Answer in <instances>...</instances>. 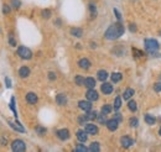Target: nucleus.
<instances>
[{
	"mask_svg": "<svg viewBox=\"0 0 161 152\" xmlns=\"http://www.w3.org/2000/svg\"><path fill=\"white\" fill-rule=\"evenodd\" d=\"M124 31H125L124 26L120 22H117V24H113L108 27V30L104 33V36H106L107 40H117L123 35Z\"/></svg>",
	"mask_w": 161,
	"mask_h": 152,
	"instance_id": "1",
	"label": "nucleus"
},
{
	"mask_svg": "<svg viewBox=\"0 0 161 152\" xmlns=\"http://www.w3.org/2000/svg\"><path fill=\"white\" fill-rule=\"evenodd\" d=\"M144 46H145V50L148 51L149 53H156L159 51V42L156 40H152V38H149V40H145L144 42Z\"/></svg>",
	"mask_w": 161,
	"mask_h": 152,
	"instance_id": "2",
	"label": "nucleus"
},
{
	"mask_svg": "<svg viewBox=\"0 0 161 152\" xmlns=\"http://www.w3.org/2000/svg\"><path fill=\"white\" fill-rule=\"evenodd\" d=\"M17 56H20V58H23V59H31L32 52H31V50H29L27 47L20 46V47L17 48Z\"/></svg>",
	"mask_w": 161,
	"mask_h": 152,
	"instance_id": "3",
	"label": "nucleus"
},
{
	"mask_svg": "<svg viewBox=\"0 0 161 152\" xmlns=\"http://www.w3.org/2000/svg\"><path fill=\"white\" fill-rule=\"evenodd\" d=\"M11 150L15 152H23L26 150V145L23 140H14L11 142Z\"/></svg>",
	"mask_w": 161,
	"mask_h": 152,
	"instance_id": "4",
	"label": "nucleus"
},
{
	"mask_svg": "<svg viewBox=\"0 0 161 152\" xmlns=\"http://www.w3.org/2000/svg\"><path fill=\"white\" fill-rule=\"evenodd\" d=\"M78 106L79 109H82L83 111H89V110H92V101H89L88 99L87 100H81L78 101Z\"/></svg>",
	"mask_w": 161,
	"mask_h": 152,
	"instance_id": "5",
	"label": "nucleus"
},
{
	"mask_svg": "<svg viewBox=\"0 0 161 152\" xmlns=\"http://www.w3.org/2000/svg\"><path fill=\"white\" fill-rule=\"evenodd\" d=\"M86 98L89 100V101H97L98 98H99V95H98V93L93 89H88L87 93H86Z\"/></svg>",
	"mask_w": 161,
	"mask_h": 152,
	"instance_id": "6",
	"label": "nucleus"
},
{
	"mask_svg": "<svg viewBox=\"0 0 161 152\" xmlns=\"http://www.w3.org/2000/svg\"><path fill=\"white\" fill-rule=\"evenodd\" d=\"M57 137L62 141H66L69 139V131L67 129H61V130H57V132H56Z\"/></svg>",
	"mask_w": 161,
	"mask_h": 152,
	"instance_id": "7",
	"label": "nucleus"
},
{
	"mask_svg": "<svg viewBox=\"0 0 161 152\" xmlns=\"http://www.w3.org/2000/svg\"><path fill=\"white\" fill-rule=\"evenodd\" d=\"M120 143H122V146L124 148H129L130 146H133L134 145V140L130 139L129 136H123L122 139H120Z\"/></svg>",
	"mask_w": 161,
	"mask_h": 152,
	"instance_id": "8",
	"label": "nucleus"
},
{
	"mask_svg": "<svg viewBox=\"0 0 161 152\" xmlns=\"http://www.w3.org/2000/svg\"><path fill=\"white\" fill-rule=\"evenodd\" d=\"M106 125H107V127H108L109 131H115L118 129V126H119V121L113 117V119H110V120H107Z\"/></svg>",
	"mask_w": 161,
	"mask_h": 152,
	"instance_id": "9",
	"label": "nucleus"
},
{
	"mask_svg": "<svg viewBox=\"0 0 161 152\" xmlns=\"http://www.w3.org/2000/svg\"><path fill=\"white\" fill-rule=\"evenodd\" d=\"M101 90H102V93H103V94L108 95V94H110V93H113V85H111L110 83L104 82L103 84L101 85Z\"/></svg>",
	"mask_w": 161,
	"mask_h": 152,
	"instance_id": "10",
	"label": "nucleus"
},
{
	"mask_svg": "<svg viewBox=\"0 0 161 152\" xmlns=\"http://www.w3.org/2000/svg\"><path fill=\"white\" fill-rule=\"evenodd\" d=\"M85 130L89 135H97L98 134V127H97V125H94V124H86Z\"/></svg>",
	"mask_w": 161,
	"mask_h": 152,
	"instance_id": "11",
	"label": "nucleus"
},
{
	"mask_svg": "<svg viewBox=\"0 0 161 152\" xmlns=\"http://www.w3.org/2000/svg\"><path fill=\"white\" fill-rule=\"evenodd\" d=\"M37 100H39V98H37V95L35 94V93L30 92V93H27V94H26V101L29 103V104H31V105L36 104Z\"/></svg>",
	"mask_w": 161,
	"mask_h": 152,
	"instance_id": "12",
	"label": "nucleus"
},
{
	"mask_svg": "<svg viewBox=\"0 0 161 152\" xmlns=\"http://www.w3.org/2000/svg\"><path fill=\"white\" fill-rule=\"evenodd\" d=\"M56 103H57V105L60 106H63L67 104V96L65 94H58L56 95Z\"/></svg>",
	"mask_w": 161,
	"mask_h": 152,
	"instance_id": "13",
	"label": "nucleus"
},
{
	"mask_svg": "<svg viewBox=\"0 0 161 152\" xmlns=\"http://www.w3.org/2000/svg\"><path fill=\"white\" fill-rule=\"evenodd\" d=\"M78 66H79V68H82V69H89L92 64H90L89 59H87V58H81V59L78 61Z\"/></svg>",
	"mask_w": 161,
	"mask_h": 152,
	"instance_id": "14",
	"label": "nucleus"
},
{
	"mask_svg": "<svg viewBox=\"0 0 161 152\" xmlns=\"http://www.w3.org/2000/svg\"><path fill=\"white\" fill-rule=\"evenodd\" d=\"M77 139H78V141L81 142H86L88 136H87V131L86 130H78L77 131Z\"/></svg>",
	"mask_w": 161,
	"mask_h": 152,
	"instance_id": "15",
	"label": "nucleus"
},
{
	"mask_svg": "<svg viewBox=\"0 0 161 152\" xmlns=\"http://www.w3.org/2000/svg\"><path fill=\"white\" fill-rule=\"evenodd\" d=\"M19 75L21 78H27L30 75V68L29 67H26V66H24V67H21L19 69Z\"/></svg>",
	"mask_w": 161,
	"mask_h": 152,
	"instance_id": "16",
	"label": "nucleus"
},
{
	"mask_svg": "<svg viewBox=\"0 0 161 152\" xmlns=\"http://www.w3.org/2000/svg\"><path fill=\"white\" fill-rule=\"evenodd\" d=\"M85 87H87L88 89H93L95 87V79L92 77H87L85 79Z\"/></svg>",
	"mask_w": 161,
	"mask_h": 152,
	"instance_id": "17",
	"label": "nucleus"
},
{
	"mask_svg": "<svg viewBox=\"0 0 161 152\" xmlns=\"http://www.w3.org/2000/svg\"><path fill=\"white\" fill-rule=\"evenodd\" d=\"M134 94H135V90H134V89H131V88L125 89L124 93H123V99H124V100H129Z\"/></svg>",
	"mask_w": 161,
	"mask_h": 152,
	"instance_id": "18",
	"label": "nucleus"
},
{
	"mask_svg": "<svg viewBox=\"0 0 161 152\" xmlns=\"http://www.w3.org/2000/svg\"><path fill=\"white\" fill-rule=\"evenodd\" d=\"M97 78L99 79L101 82H106V80H107V78H108V72H107V71H104V69L98 71V73H97Z\"/></svg>",
	"mask_w": 161,
	"mask_h": 152,
	"instance_id": "19",
	"label": "nucleus"
},
{
	"mask_svg": "<svg viewBox=\"0 0 161 152\" xmlns=\"http://www.w3.org/2000/svg\"><path fill=\"white\" fill-rule=\"evenodd\" d=\"M71 35L72 36H74V37H82L83 36V30L82 29H79V27H73V29H71Z\"/></svg>",
	"mask_w": 161,
	"mask_h": 152,
	"instance_id": "20",
	"label": "nucleus"
},
{
	"mask_svg": "<svg viewBox=\"0 0 161 152\" xmlns=\"http://www.w3.org/2000/svg\"><path fill=\"white\" fill-rule=\"evenodd\" d=\"M144 120L145 122L148 124V125H155V122H156V119H155V116H152L150 114H146L144 116Z\"/></svg>",
	"mask_w": 161,
	"mask_h": 152,
	"instance_id": "21",
	"label": "nucleus"
},
{
	"mask_svg": "<svg viewBox=\"0 0 161 152\" xmlns=\"http://www.w3.org/2000/svg\"><path fill=\"white\" fill-rule=\"evenodd\" d=\"M110 78H111V82H113V83H118V82H120V80H122L123 74H122V73H119V72H114L113 74L110 75Z\"/></svg>",
	"mask_w": 161,
	"mask_h": 152,
	"instance_id": "22",
	"label": "nucleus"
},
{
	"mask_svg": "<svg viewBox=\"0 0 161 152\" xmlns=\"http://www.w3.org/2000/svg\"><path fill=\"white\" fill-rule=\"evenodd\" d=\"M128 108H129L130 111L135 113L136 110H138V104H136V101H135V100H129V103H128Z\"/></svg>",
	"mask_w": 161,
	"mask_h": 152,
	"instance_id": "23",
	"label": "nucleus"
},
{
	"mask_svg": "<svg viewBox=\"0 0 161 152\" xmlns=\"http://www.w3.org/2000/svg\"><path fill=\"white\" fill-rule=\"evenodd\" d=\"M89 151H93V152H98L101 150V146H99V142H92L90 143V146L88 148Z\"/></svg>",
	"mask_w": 161,
	"mask_h": 152,
	"instance_id": "24",
	"label": "nucleus"
},
{
	"mask_svg": "<svg viewBox=\"0 0 161 152\" xmlns=\"http://www.w3.org/2000/svg\"><path fill=\"white\" fill-rule=\"evenodd\" d=\"M85 79L86 78H83V75H76L74 77V82L77 85H85Z\"/></svg>",
	"mask_w": 161,
	"mask_h": 152,
	"instance_id": "25",
	"label": "nucleus"
},
{
	"mask_svg": "<svg viewBox=\"0 0 161 152\" xmlns=\"http://www.w3.org/2000/svg\"><path fill=\"white\" fill-rule=\"evenodd\" d=\"M111 110H113V108H111L109 104H106V105L102 106V110H101V111H102V114H104V115H108V114L111 111Z\"/></svg>",
	"mask_w": 161,
	"mask_h": 152,
	"instance_id": "26",
	"label": "nucleus"
},
{
	"mask_svg": "<svg viewBox=\"0 0 161 152\" xmlns=\"http://www.w3.org/2000/svg\"><path fill=\"white\" fill-rule=\"evenodd\" d=\"M86 116H87V119L88 120H95L97 117H98V115H97V111H87V114H86Z\"/></svg>",
	"mask_w": 161,
	"mask_h": 152,
	"instance_id": "27",
	"label": "nucleus"
},
{
	"mask_svg": "<svg viewBox=\"0 0 161 152\" xmlns=\"http://www.w3.org/2000/svg\"><path fill=\"white\" fill-rule=\"evenodd\" d=\"M120 106H122V98H120V96H117L115 100H114V109L119 110V109H120Z\"/></svg>",
	"mask_w": 161,
	"mask_h": 152,
	"instance_id": "28",
	"label": "nucleus"
},
{
	"mask_svg": "<svg viewBox=\"0 0 161 152\" xmlns=\"http://www.w3.org/2000/svg\"><path fill=\"white\" fill-rule=\"evenodd\" d=\"M129 125L131 127H138L139 126V120L136 119V117H131V119L129 120Z\"/></svg>",
	"mask_w": 161,
	"mask_h": 152,
	"instance_id": "29",
	"label": "nucleus"
},
{
	"mask_svg": "<svg viewBox=\"0 0 161 152\" xmlns=\"http://www.w3.org/2000/svg\"><path fill=\"white\" fill-rule=\"evenodd\" d=\"M35 130H36V132L40 135V136H42V135H45L46 134V129L45 127H42V126H36V129H35Z\"/></svg>",
	"mask_w": 161,
	"mask_h": 152,
	"instance_id": "30",
	"label": "nucleus"
},
{
	"mask_svg": "<svg viewBox=\"0 0 161 152\" xmlns=\"http://www.w3.org/2000/svg\"><path fill=\"white\" fill-rule=\"evenodd\" d=\"M87 150H88V148L85 146V145H77L76 148H74L76 152H85V151H87Z\"/></svg>",
	"mask_w": 161,
	"mask_h": 152,
	"instance_id": "31",
	"label": "nucleus"
},
{
	"mask_svg": "<svg viewBox=\"0 0 161 152\" xmlns=\"http://www.w3.org/2000/svg\"><path fill=\"white\" fill-rule=\"evenodd\" d=\"M89 10H90V14H92V16H95V14H97V9H95V5L90 3L89 4Z\"/></svg>",
	"mask_w": 161,
	"mask_h": 152,
	"instance_id": "32",
	"label": "nucleus"
},
{
	"mask_svg": "<svg viewBox=\"0 0 161 152\" xmlns=\"http://www.w3.org/2000/svg\"><path fill=\"white\" fill-rule=\"evenodd\" d=\"M41 15H42V17H45V19H50V16H51V11H50V10H42Z\"/></svg>",
	"mask_w": 161,
	"mask_h": 152,
	"instance_id": "33",
	"label": "nucleus"
},
{
	"mask_svg": "<svg viewBox=\"0 0 161 152\" xmlns=\"http://www.w3.org/2000/svg\"><path fill=\"white\" fill-rule=\"evenodd\" d=\"M11 5L14 6V8H20V6H21V1H20V0H11Z\"/></svg>",
	"mask_w": 161,
	"mask_h": 152,
	"instance_id": "34",
	"label": "nucleus"
},
{
	"mask_svg": "<svg viewBox=\"0 0 161 152\" xmlns=\"http://www.w3.org/2000/svg\"><path fill=\"white\" fill-rule=\"evenodd\" d=\"M97 119H98V121H99L101 124H106V122H107V120H106V115H104V114L99 115V116L97 117Z\"/></svg>",
	"mask_w": 161,
	"mask_h": 152,
	"instance_id": "35",
	"label": "nucleus"
},
{
	"mask_svg": "<svg viewBox=\"0 0 161 152\" xmlns=\"http://www.w3.org/2000/svg\"><path fill=\"white\" fill-rule=\"evenodd\" d=\"M10 126H11L12 129H15V130L20 131V132H24V131H25V130H24L23 127H20V126H16V125H15V124H12V122H10Z\"/></svg>",
	"mask_w": 161,
	"mask_h": 152,
	"instance_id": "36",
	"label": "nucleus"
},
{
	"mask_svg": "<svg viewBox=\"0 0 161 152\" xmlns=\"http://www.w3.org/2000/svg\"><path fill=\"white\" fill-rule=\"evenodd\" d=\"M86 121H88V119H87L86 115H83V116H79V117H78V122H79V124H85Z\"/></svg>",
	"mask_w": 161,
	"mask_h": 152,
	"instance_id": "37",
	"label": "nucleus"
},
{
	"mask_svg": "<svg viewBox=\"0 0 161 152\" xmlns=\"http://www.w3.org/2000/svg\"><path fill=\"white\" fill-rule=\"evenodd\" d=\"M154 90H155V92H161V83H156V84L155 85H154Z\"/></svg>",
	"mask_w": 161,
	"mask_h": 152,
	"instance_id": "38",
	"label": "nucleus"
},
{
	"mask_svg": "<svg viewBox=\"0 0 161 152\" xmlns=\"http://www.w3.org/2000/svg\"><path fill=\"white\" fill-rule=\"evenodd\" d=\"M3 12H4V14H9V12H10L9 5H4V6H3Z\"/></svg>",
	"mask_w": 161,
	"mask_h": 152,
	"instance_id": "39",
	"label": "nucleus"
},
{
	"mask_svg": "<svg viewBox=\"0 0 161 152\" xmlns=\"http://www.w3.org/2000/svg\"><path fill=\"white\" fill-rule=\"evenodd\" d=\"M48 79H50V80H55L56 79V74L53 72H50V73H48Z\"/></svg>",
	"mask_w": 161,
	"mask_h": 152,
	"instance_id": "40",
	"label": "nucleus"
},
{
	"mask_svg": "<svg viewBox=\"0 0 161 152\" xmlns=\"http://www.w3.org/2000/svg\"><path fill=\"white\" fill-rule=\"evenodd\" d=\"M133 52H134V54H138L136 57H141V56H143V52H141V51H139V50H135V48L133 50Z\"/></svg>",
	"mask_w": 161,
	"mask_h": 152,
	"instance_id": "41",
	"label": "nucleus"
},
{
	"mask_svg": "<svg viewBox=\"0 0 161 152\" xmlns=\"http://www.w3.org/2000/svg\"><path fill=\"white\" fill-rule=\"evenodd\" d=\"M9 43H10V45H11L12 47H14V46H16V42H15V40L12 38V36H11V35H10V38H9Z\"/></svg>",
	"mask_w": 161,
	"mask_h": 152,
	"instance_id": "42",
	"label": "nucleus"
},
{
	"mask_svg": "<svg viewBox=\"0 0 161 152\" xmlns=\"http://www.w3.org/2000/svg\"><path fill=\"white\" fill-rule=\"evenodd\" d=\"M114 119H117V120H118L119 122H120V121L123 120V117H122V115L119 114V113H117V114H115V116H114Z\"/></svg>",
	"mask_w": 161,
	"mask_h": 152,
	"instance_id": "43",
	"label": "nucleus"
},
{
	"mask_svg": "<svg viewBox=\"0 0 161 152\" xmlns=\"http://www.w3.org/2000/svg\"><path fill=\"white\" fill-rule=\"evenodd\" d=\"M114 14L117 15V19L119 20V21H120V20H122V15H120V14H119V11H118L117 9H114Z\"/></svg>",
	"mask_w": 161,
	"mask_h": 152,
	"instance_id": "44",
	"label": "nucleus"
},
{
	"mask_svg": "<svg viewBox=\"0 0 161 152\" xmlns=\"http://www.w3.org/2000/svg\"><path fill=\"white\" fill-rule=\"evenodd\" d=\"M129 29H130V31H131V32H135V31H136V26H135L134 24H130Z\"/></svg>",
	"mask_w": 161,
	"mask_h": 152,
	"instance_id": "45",
	"label": "nucleus"
},
{
	"mask_svg": "<svg viewBox=\"0 0 161 152\" xmlns=\"http://www.w3.org/2000/svg\"><path fill=\"white\" fill-rule=\"evenodd\" d=\"M5 80H6V87H8V88H10V87H11V83H10V79H9V78H6Z\"/></svg>",
	"mask_w": 161,
	"mask_h": 152,
	"instance_id": "46",
	"label": "nucleus"
},
{
	"mask_svg": "<svg viewBox=\"0 0 161 152\" xmlns=\"http://www.w3.org/2000/svg\"><path fill=\"white\" fill-rule=\"evenodd\" d=\"M159 135L161 136V127H160V130H159Z\"/></svg>",
	"mask_w": 161,
	"mask_h": 152,
	"instance_id": "47",
	"label": "nucleus"
},
{
	"mask_svg": "<svg viewBox=\"0 0 161 152\" xmlns=\"http://www.w3.org/2000/svg\"><path fill=\"white\" fill-rule=\"evenodd\" d=\"M160 78H161V74H160Z\"/></svg>",
	"mask_w": 161,
	"mask_h": 152,
	"instance_id": "48",
	"label": "nucleus"
}]
</instances>
